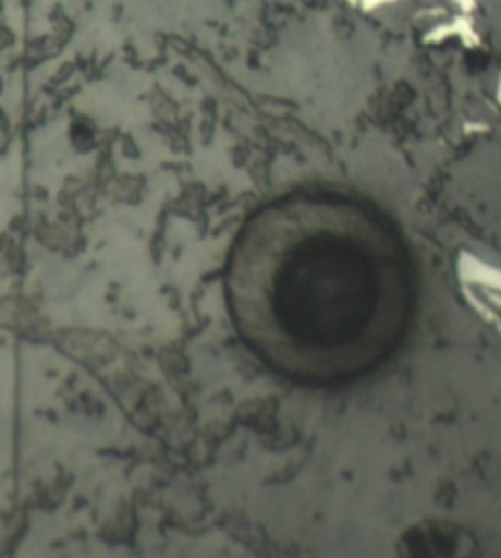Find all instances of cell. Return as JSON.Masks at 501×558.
I'll return each mask as SVG.
<instances>
[{
	"mask_svg": "<svg viewBox=\"0 0 501 558\" xmlns=\"http://www.w3.org/2000/svg\"><path fill=\"white\" fill-rule=\"evenodd\" d=\"M237 336L290 383L372 373L412 324L415 272L394 226L338 194L280 198L250 218L225 269Z\"/></svg>",
	"mask_w": 501,
	"mask_h": 558,
	"instance_id": "6da1fadb",
	"label": "cell"
}]
</instances>
